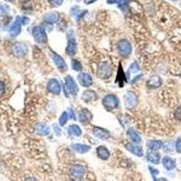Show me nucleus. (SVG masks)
<instances>
[{"instance_id": "nucleus-29", "label": "nucleus", "mask_w": 181, "mask_h": 181, "mask_svg": "<svg viewBox=\"0 0 181 181\" xmlns=\"http://www.w3.org/2000/svg\"><path fill=\"white\" fill-rule=\"evenodd\" d=\"M139 72V67L138 65L137 62H134L130 65L128 72H127V76L130 77V74H134V73H137Z\"/></svg>"}, {"instance_id": "nucleus-38", "label": "nucleus", "mask_w": 181, "mask_h": 181, "mask_svg": "<svg viewBox=\"0 0 181 181\" xmlns=\"http://www.w3.org/2000/svg\"><path fill=\"white\" fill-rule=\"evenodd\" d=\"M20 20V23H21V25H27L29 23V19L27 17H25V16H24V17H22L21 19H19Z\"/></svg>"}, {"instance_id": "nucleus-16", "label": "nucleus", "mask_w": 181, "mask_h": 181, "mask_svg": "<svg viewBox=\"0 0 181 181\" xmlns=\"http://www.w3.org/2000/svg\"><path fill=\"white\" fill-rule=\"evenodd\" d=\"M96 154L98 156L99 159H102V160H107L110 156V152L107 149V147L101 145L96 148Z\"/></svg>"}, {"instance_id": "nucleus-27", "label": "nucleus", "mask_w": 181, "mask_h": 181, "mask_svg": "<svg viewBox=\"0 0 181 181\" xmlns=\"http://www.w3.org/2000/svg\"><path fill=\"white\" fill-rule=\"evenodd\" d=\"M162 164H163V166L164 167L167 169V170H171V169H173L174 167H176V164H175V160L172 159L171 158H169V157H164L163 159H162Z\"/></svg>"}, {"instance_id": "nucleus-4", "label": "nucleus", "mask_w": 181, "mask_h": 181, "mask_svg": "<svg viewBox=\"0 0 181 181\" xmlns=\"http://www.w3.org/2000/svg\"><path fill=\"white\" fill-rule=\"evenodd\" d=\"M117 49L119 54L123 56V57H128L130 56V54L132 53V46L128 40L122 39L117 43Z\"/></svg>"}, {"instance_id": "nucleus-33", "label": "nucleus", "mask_w": 181, "mask_h": 181, "mask_svg": "<svg viewBox=\"0 0 181 181\" xmlns=\"http://www.w3.org/2000/svg\"><path fill=\"white\" fill-rule=\"evenodd\" d=\"M50 2V4H52L53 6H56V7H59L63 4L64 0H48Z\"/></svg>"}, {"instance_id": "nucleus-43", "label": "nucleus", "mask_w": 181, "mask_h": 181, "mask_svg": "<svg viewBox=\"0 0 181 181\" xmlns=\"http://www.w3.org/2000/svg\"><path fill=\"white\" fill-rule=\"evenodd\" d=\"M158 181H167V180L166 178H159Z\"/></svg>"}, {"instance_id": "nucleus-26", "label": "nucleus", "mask_w": 181, "mask_h": 181, "mask_svg": "<svg viewBox=\"0 0 181 181\" xmlns=\"http://www.w3.org/2000/svg\"><path fill=\"white\" fill-rule=\"evenodd\" d=\"M146 146L150 150H159L162 147V141H160V140H149Z\"/></svg>"}, {"instance_id": "nucleus-11", "label": "nucleus", "mask_w": 181, "mask_h": 181, "mask_svg": "<svg viewBox=\"0 0 181 181\" xmlns=\"http://www.w3.org/2000/svg\"><path fill=\"white\" fill-rule=\"evenodd\" d=\"M77 80L79 82V83L82 87H90L93 85V77L87 73V72H80L77 76Z\"/></svg>"}, {"instance_id": "nucleus-12", "label": "nucleus", "mask_w": 181, "mask_h": 181, "mask_svg": "<svg viewBox=\"0 0 181 181\" xmlns=\"http://www.w3.org/2000/svg\"><path fill=\"white\" fill-rule=\"evenodd\" d=\"M93 133L95 137L100 139L101 140H107L110 137V134L108 130L102 129L101 127H94L93 130Z\"/></svg>"}, {"instance_id": "nucleus-5", "label": "nucleus", "mask_w": 181, "mask_h": 181, "mask_svg": "<svg viewBox=\"0 0 181 181\" xmlns=\"http://www.w3.org/2000/svg\"><path fill=\"white\" fill-rule=\"evenodd\" d=\"M102 105L108 110H114L119 106V99L114 94H107L102 99Z\"/></svg>"}, {"instance_id": "nucleus-31", "label": "nucleus", "mask_w": 181, "mask_h": 181, "mask_svg": "<svg viewBox=\"0 0 181 181\" xmlns=\"http://www.w3.org/2000/svg\"><path fill=\"white\" fill-rule=\"evenodd\" d=\"M72 68L74 70V71L79 72V71L82 70V65L81 64V62H79L78 60H76V59H72Z\"/></svg>"}, {"instance_id": "nucleus-18", "label": "nucleus", "mask_w": 181, "mask_h": 181, "mask_svg": "<svg viewBox=\"0 0 181 181\" xmlns=\"http://www.w3.org/2000/svg\"><path fill=\"white\" fill-rule=\"evenodd\" d=\"M161 82H162V80L159 76L153 75L147 81L146 86L148 87L149 89H156V88H159L161 85Z\"/></svg>"}, {"instance_id": "nucleus-7", "label": "nucleus", "mask_w": 181, "mask_h": 181, "mask_svg": "<svg viewBox=\"0 0 181 181\" xmlns=\"http://www.w3.org/2000/svg\"><path fill=\"white\" fill-rule=\"evenodd\" d=\"M138 96L136 93H132V92H128L124 95V104L125 107L128 110H132V109L136 108L138 105Z\"/></svg>"}, {"instance_id": "nucleus-37", "label": "nucleus", "mask_w": 181, "mask_h": 181, "mask_svg": "<svg viewBox=\"0 0 181 181\" xmlns=\"http://www.w3.org/2000/svg\"><path fill=\"white\" fill-rule=\"evenodd\" d=\"M176 148H177V150L181 153V137L177 140V143H176Z\"/></svg>"}, {"instance_id": "nucleus-34", "label": "nucleus", "mask_w": 181, "mask_h": 181, "mask_svg": "<svg viewBox=\"0 0 181 181\" xmlns=\"http://www.w3.org/2000/svg\"><path fill=\"white\" fill-rule=\"evenodd\" d=\"M53 129H54V132H55V134H56L57 136H61V134H62V130L60 129V127H58L57 124H54Z\"/></svg>"}, {"instance_id": "nucleus-39", "label": "nucleus", "mask_w": 181, "mask_h": 181, "mask_svg": "<svg viewBox=\"0 0 181 181\" xmlns=\"http://www.w3.org/2000/svg\"><path fill=\"white\" fill-rule=\"evenodd\" d=\"M141 77H142V74H139V75H137V76H135V77H134L133 79L131 80V82H131V83H135V82H138L139 80L141 78Z\"/></svg>"}, {"instance_id": "nucleus-15", "label": "nucleus", "mask_w": 181, "mask_h": 181, "mask_svg": "<svg viewBox=\"0 0 181 181\" xmlns=\"http://www.w3.org/2000/svg\"><path fill=\"white\" fill-rule=\"evenodd\" d=\"M97 97L98 95L93 90H86L82 94V100L86 103H90L92 101L97 100Z\"/></svg>"}, {"instance_id": "nucleus-13", "label": "nucleus", "mask_w": 181, "mask_h": 181, "mask_svg": "<svg viewBox=\"0 0 181 181\" xmlns=\"http://www.w3.org/2000/svg\"><path fill=\"white\" fill-rule=\"evenodd\" d=\"M13 52H14L15 56L23 57V56H25L27 54L28 49H27V46L25 44H24V43H16L13 46Z\"/></svg>"}, {"instance_id": "nucleus-2", "label": "nucleus", "mask_w": 181, "mask_h": 181, "mask_svg": "<svg viewBox=\"0 0 181 181\" xmlns=\"http://www.w3.org/2000/svg\"><path fill=\"white\" fill-rule=\"evenodd\" d=\"M85 174V167L81 164H75L69 169V178L72 181H79Z\"/></svg>"}, {"instance_id": "nucleus-3", "label": "nucleus", "mask_w": 181, "mask_h": 181, "mask_svg": "<svg viewBox=\"0 0 181 181\" xmlns=\"http://www.w3.org/2000/svg\"><path fill=\"white\" fill-rule=\"evenodd\" d=\"M112 74V68L107 62H103L99 65L97 69V75L102 80L109 79Z\"/></svg>"}, {"instance_id": "nucleus-25", "label": "nucleus", "mask_w": 181, "mask_h": 181, "mask_svg": "<svg viewBox=\"0 0 181 181\" xmlns=\"http://www.w3.org/2000/svg\"><path fill=\"white\" fill-rule=\"evenodd\" d=\"M68 133L69 135L71 136H74V137H80L82 133V131L81 130L78 125L76 124H72V125H70L69 128H68Z\"/></svg>"}, {"instance_id": "nucleus-35", "label": "nucleus", "mask_w": 181, "mask_h": 181, "mask_svg": "<svg viewBox=\"0 0 181 181\" xmlns=\"http://www.w3.org/2000/svg\"><path fill=\"white\" fill-rule=\"evenodd\" d=\"M67 112H68L69 118H71L72 120H75V114H74V111H73V110L72 108L67 109Z\"/></svg>"}, {"instance_id": "nucleus-41", "label": "nucleus", "mask_w": 181, "mask_h": 181, "mask_svg": "<svg viewBox=\"0 0 181 181\" xmlns=\"http://www.w3.org/2000/svg\"><path fill=\"white\" fill-rule=\"evenodd\" d=\"M25 181H38V179H36V178H33V177H29V178H26Z\"/></svg>"}, {"instance_id": "nucleus-14", "label": "nucleus", "mask_w": 181, "mask_h": 181, "mask_svg": "<svg viewBox=\"0 0 181 181\" xmlns=\"http://www.w3.org/2000/svg\"><path fill=\"white\" fill-rule=\"evenodd\" d=\"M125 148L127 149V150L131 152L132 154H134L137 157H142L143 156V150L141 147L138 146V145L134 144L132 142H128L125 144Z\"/></svg>"}, {"instance_id": "nucleus-23", "label": "nucleus", "mask_w": 181, "mask_h": 181, "mask_svg": "<svg viewBox=\"0 0 181 181\" xmlns=\"http://www.w3.org/2000/svg\"><path fill=\"white\" fill-rule=\"evenodd\" d=\"M71 147H72V149L74 151L79 153V154H84V153H87V152L91 150V147L86 144L74 143V144H72Z\"/></svg>"}, {"instance_id": "nucleus-21", "label": "nucleus", "mask_w": 181, "mask_h": 181, "mask_svg": "<svg viewBox=\"0 0 181 181\" xmlns=\"http://www.w3.org/2000/svg\"><path fill=\"white\" fill-rule=\"evenodd\" d=\"M127 135H128V138L132 141V143L138 144V143H140V142H141V137H140V135H139L134 129L130 128V129L128 130V131H127Z\"/></svg>"}, {"instance_id": "nucleus-40", "label": "nucleus", "mask_w": 181, "mask_h": 181, "mask_svg": "<svg viewBox=\"0 0 181 181\" xmlns=\"http://www.w3.org/2000/svg\"><path fill=\"white\" fill-rule=\"evenodd\" d=\"M5 91V85L3 82H0V94H2Z\"/></svg>"}, {"instance_id": "nucleus-36", "label": "nucleus", "mask_w": 181, "mask_h": 181, "mask_svg": "<svg viewBox=\"0 0 181 181\" xmlns=\"http://www.w3.org/2000/svg\"><path fill=\"white\" fill-rule=\"evenodd\" d=\"M149 169H150V173H151L152 177H153V176H156V175L159 174V170L156 169V168H154V167H152L151 166L149 167Z\"/></svg>"}, {"instance_id": "nucleus-24", "label": "nucleus", "mask_w": 181, "mask_h": 181, "mask_svg": "<svg viewBox=\"0 0 181 181\" xmlns=\"http://www.w3.org/2000/svg\"><path fill=\"white\" fill-rule=\"evenodd\" d=\"M21 32V23L20 20L17 19L9 28V34L12 36H18Z\"/></svg>"}, {"instance_id": "nucleus-30", "label": "nucleus", "mask_w": 181, "mask_h": 181, "mask_svg": "<svg viewBox=\"0 0 181 181\" xmlns=\"http://www.w3.org/2000/svg\"><path fill=\"white\" fill-rule=\"evenodd\" d=\"M68 119H69L68 112L67 111H64L61 114V116L59 117V125H60V127H65V124L68 122Z\"/></svg>"}, {"instance_id": "nucleus-17", "label": "nucleus", "mask_w": 181, "mask_h": 181, "mask_svg": "<svg viewBox=\"0 0 181 181\" xmlns=\"http://www.w3.org/2000/svg\"><path fill=\"white\" fill-rule=\"evenodd\" d=\"M93 119V114L88 109H82L79 113L80 122L82 124H86L90 122Z\"/></svg>"}, {"instance_id": "nucleus-45", "label": "nucleus", "mask_w": 181, "mask_h": 181, "mask_svg": "<svg viewBox=\"0 0 181 181\" xmlns=\"http://www.w3.org/2000/svg\"><path fill=\"white\" fill-rule=\"evenodd\" d=\"M172 1H176V0H172Z\"/></svg>"}, {"instance_id": "nucleus-1", "label": "nucleus", "mask_w": 181, "mask_h": 181, "mask_svg": "<svg viewBox=\"0 0 181 181\" xmlns=\"http://www.w3.org/2000/svg\"><path fill=\"white\" fill-rule=\"evenodd\" d=\"M65 95L68 97L69 95H76L79 92V88L76 82L71 75H67L65 79Z\"/></svg>"}, {"instance_id": "nucleus-8", "label": "nucleus", "mask_w": 181, "mask_h": 181, "mask_svg": "<svg viewBox=\"0 0 181 181\" xmlns=\"http://www.w3.org/2000/svg\"><path fill=\"white\" fill-rule=\"evenodd\" d=\"M51 57L53 59L54 64L55 65V66L57 67V69L60 72H65V71H67L68 66H67V64L65 63V59L62 57V56H60L55 52L51 51Z\"/></svg>"}, {"instance_id": "nucleus-42", "label": "nucleus", "mask_w": 181, "mask_h": 181, "mask_svg": "<svg viewBox=\"0 0 181 181\" xmlns=\"http://www.w3.org/2000/svg\"><path fill=\"white\" fill-rule=\"evenodd\" d=\"M95 1H96V0H84V3H85L86 5H90V4L93 3Z\"/></svg>"}, {"instance_id": "nucleus-44", "label": "nucleus", "mask_w": 181, "mask_h": 181, "mask_svg": "<svg viewBox=\"0 0 181 181\" xmlns=\"http://www.w3.org/2000/svg\"><path fill=\"white\" fill-rule=\"evenodd\" d=\"M7 1H13V0H7Z\"/></svg>"}, {"instance_id": "nucleus-10", "label": "nucleus", "mask_w": 181, "mask_h": 181, "mask_svg": "<svg viewBox=\"0 0 181 181\" xmlns=\"http://www.w3.org/2000/svg\"><path fill=\"white\" fill-rule=\"evenodd\" d=\"M47 91L51 93L54 94V95H59L62 92V89H61V84L59 82V81L57 79H50L47 82Z\"/></svg>"}, {"instance_id": "nucleus-28", "label": "nucleus", "mask_w": 181, "mask_h": 181, "mask_svg": "<svg viewBox=\"0 0 181 181\" xmlns=\"http://www.w3.org/2000/svg\"><path fill=\"white\" fill-rule=\"evenodd\" d=\"M125 72L123 71L122 66L120 64L119 66V69H118V73H117V81H118V83L120 84V86H123V82L127 81V78L125 77Z\"/></svg>"}, {"instance_id": "nucleus-9", "label": "nucleus", "mask_w": 181, "mask_h": 181, "mask_svg": "<svg viewBox=\"0 0 181 181\" xmlns=\"http://www.w3.org/2000/svg\"><path fill=\"white\" fill-rule=\"evenodd\" d=\"M33 36L36 43H44L47 41L46 31L43 26H40V25L33 28Z\"/></svg>"}, {"instance_id": "nucleus-19", "label": "nucleus", "mask_w": 181, "mask_h": 181, "mask_svg": "<svg viewBox=\"0 0 181 181\" xmlns=\"http://www.w3.org/2000/svg\"><path fill=\"white\" fill-rule=\"evenodd\" d=\"M36 132L38 135H41V136H47L50 134L51 129L46 123H38L36 127Z\"/></svg>"}, {"instance_id": "nucleus-22", "label": "nucleus", "mask_w": 181, "mask_h": 181, "mask_svg": "<svg viewBox=\"0 0 181 181\" xmlns=\"http://www.w3.org/2000/svg\"><path fill=\"white\" fill-rule=\"evenodd\" d=\"M60 14L58 12H49L43 15V20L48 24H54L59 20Z\"/></svg>"}, {"instance_id": "nucleus-6", "label": "nucleus", "mask_w": 181, "mask_h": 181, "mask_svg": "<svg viewBox=\"0 0 181 181\" xmlns=\"http://www.w3.org/2000/svg\"><path fill=\"white\" fill-rule=\"evenodd\" d=\"M73 31L70 30L68 32V43H67V46H66V54L69 55V56H72L76 54L77 52V43H76V40L73 36Z\"/></svg>"}, {"instance_id": "nucleus-20", "label": "nucleus", "mask_w": 181, "mask_h": 181, "mask_svg": "<svg viewBox=\"0 0 181 181\" xmlns=\"http://www.w3.org/2000/svg\"><path fill=\"white\" fill-rule=\"evenodd\" d=\"M147 159L152 164L158 165L160 162V155L157 150H149L147 152Z\"/></svg>"}, {"instance_id": "nucleus-32", "label": "nucleus", "mask_w": 181, "mask_h": 181, "mask_svg": "<svg viewBox=\"0 0 181 181\" xmlns=\"http://www.w3.org/2000/svg\"><path fill=\"white\" fill-rule=\"evenodd\" d=\"M8 7L6 5H0V14H6L8 12Z\"/></svg>"}]
</instances>
